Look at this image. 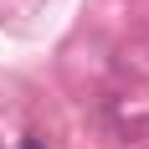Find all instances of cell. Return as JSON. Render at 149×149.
I'll return each mask as SVG.
<instances>
[{
  "mask_svg": "<svg viewBox=\"0 0 149 149\" xmlns=\"http://www.w3.org/2000/svg\"><path fill=\"white\" fill-rule=\"evenodd\" d=\"M21 149H41V139H21Z\"/></svg>",
  "mask_w": 149,
  "mask_h": 149,
  "instance_id": "1",
  "label": "cell"
}]
</instances>
